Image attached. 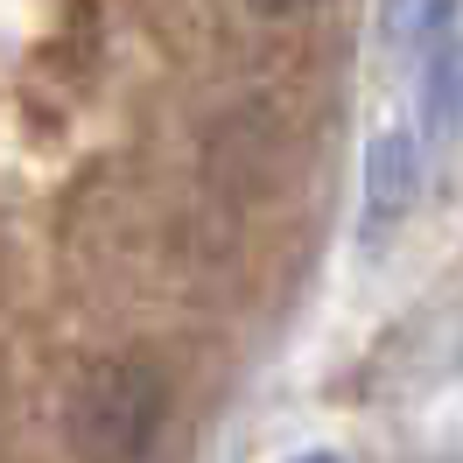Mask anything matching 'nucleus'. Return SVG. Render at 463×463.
Returning a JSON list of instances; mask_svg holds the SVG:
<instances>
[{
  "label": "nucleus",
  "instance_id": "1",
  "mask_svg": "<svg viewBox=\"0 0 463 463\" xmlns=\"http://www.w3.org/2000/svg\"><path fill=\"white\" fill-rule=\"evenodd\" d=\"M162 429H169V379L155 358L119 351L78 373L63 407V435L78 463H147Z\"/></svg>",
  "mask_w": 463,
  "mask_h": 463
},
{
  "label": "nucleus",
  "instance_id": "2",
  "mask_svg": "<svg viewBox=\"0 0 463 463\" xmlns=\"http://www.w3.org/2000/svg\"><path fill=\"white\" fill-rule=\"evenodd\" d=\"M421 175H429V141H421L414 127L379 134L373 155H365V239H386V232L414 211Z\"/></svg>",
  "mask_w": 463,
  "mask_h": 463
},
{
  "label": "nucleus",
  "instance_id": "3",
  "mask_svg": "<svg viewBox=\"0 0 463 463\" xmlns=\"http://www.w3.org/2000/svg\"><path fill=\"white\" fill-rule=\"evenodd\" d=\"M463 127V35H442L429 57H421V141L442 147Z\"/></svg>",
  "mask_w": 463,
  "mask_h": 463
},
{
  "label": "nucleus",
  "instance_id": "4",
  "mask_svg": "<svg viewBox=\"0 0 463 463\" xmlns=\"http://www.w3.org/2000/svg\"><path fill=\"white\" fill-rule=\"evenodd\" d=\"M457 7L463 0H386L379 7V29H386L393 50H407V57L421 63L442 35H457Z\"/></svg>",
  "mask_w": 463,
  "mask_h": 463
},
{
  "label": "nucleus",
  "instance_id": "5",
  "mask_svg": "<svg viewBox=\"0 0 463 463\" xmlns=\"http://www.w3.org/2000/svg\"><path fill=\"white\" fill-rule=\"evenodd\" d=\"M246 7H253V14H274V22H281V14H309L317 0H246Z\"/></svg>",
  "mask_w": 463,
  "mask_h": 463
},
{
  "label": "nucleus",
  "instance_id": "6",
  "mask_svg": "<svg viewBox=\"0 0 463 463\" xmlns=\"http://www.w3.org/2000/svg\"><path fill=\"white\" fill-rule=\"evenodd\" d=\"M295 463H337V457H330V449H309V457H295Z\"/></svg>",
  "mask_w": 463,
  "mask_h": 463
}]
</instances>
